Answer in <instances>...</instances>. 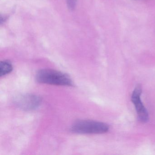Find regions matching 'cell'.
Returning <instances> with one entry per match:
<instances>
[{
  "mask_svg": "<svg viewBox=\"0 0 155 155\" xmlns=\"http://www.w3.org/2000/svg\"><path fill=\"white\" fill-rule=\"evenodd\" d=\"M36 80L39 83L57 86H72L73 82L69 76L54 70L43 69L38 71Z\"/></svg>",
  "mask_w": 155,
  "mask_h": 155,
  "instance_id": "1",
  "label": "cell"
},
{
  "mask_svg": "<svg viewBox=\"0 0 155 155\" xmlns=\"http://www.w3.org/2000/svg\"><path fill=\"white\" fill-rule=\"evenodd\" d=\"M109 127L106 123L93 120H79L71 126V130L81 134H99L106 133Z\"/></svg>",
  "mask_w": 155,
  "mask_h": 155,
  "instance_id": "2",
  "label": "cell"
},
{
  "mask_svg": "<svg viewBox=\"0 0 155 155\" xmlns=\"http://www.w3.org/2000/svg\"><path fill=\"white\" fill-rule=\"evenodd\" d=\"M14 102L19 108L30 111L38 109L41 105L42 100L40 97L34 94H21L15 97Z\"/></svg>",
  "mask_w": 155,
  "mask_h": 155,
  "instance_id": "3",
  "label": "cell"
},
{
  "mask_svg": "<svg viewBox=\"0 0 155 155\" xmlns=\"http://www.w3.org/2000/svg\"><path fill=\"white\" fill-rule=\"evenodd\" d=\"M142 93V87L140 85H137L134 89L131 96V101L134 104L137 113L138 118L140 122L145 123L149 120L147 110L140 99Z\"/></svg>",
  "mask_w": 155,
  "mask_h": 155,
  "instance_id": "4",
  "label": "cell"
},
{
  "mask_svg": "<svg viewBox=\"0 0 155 155\" xmlns=\"http://www.w3.org/2000/svg\"><path fill=\"white\" fill-rule=\"evenodd\" d=\"M13 70L11 62L9 61H3L0 63V77H2L8 74Z\"/></svg>",
  "mask_w": 155,
  "mask_h": 155,
  "instance_id": "5",
  "label": "cell"
},
{
  "mask_svg": "<svg viewBox=\"0 0 155 155\" xmlns=\"http://www.w3.org/2000/svg\"><path fill=\"white\" fill-rule=\"evenodd\" d=\"M67 1L69 8L71 10L74 9L76 7L77 0H67Z\"/></svg>",
  "mask_w": 155,
  "mask_h": 155,
  "instance_id": "6",
  "label": "cell"
}]
</instances>
